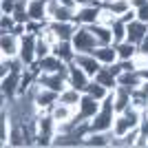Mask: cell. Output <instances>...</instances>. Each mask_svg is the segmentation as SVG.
<instances>
[{"mask_svg":"<svg viewBox=\"0 0 148 148\" xmlns=\"http://www.w3.org/2000/svg\"><path fill=\"white\" fill-rule=\"evenodd\" d=\"M66 71H69V69H66ZM66 71H62V73H42V71H40V75H38V84H40V86H47V88H53V91H58V93H62L64 88L69 86Z\"/></svg>","mask_w":148,"mask_h":148,"instance_id":"9","label":"cell"},{"mask_svg":"<svg viewBox=\"0 0 148 148\" xmlns=\"http://www.w3.org/2000/svg\"><path fill=\"white\" fill-rule=\"evenodd\" d=\"M53 53H56L60 60H64L66 64H71V62L75 60V56H77V51H75L71 40H60V42H56L53 44Z\"/></svg>","mask_w":148,"mask_h":148,"instance_id":"21","label":"cell"},{"mask_svg":"<svg viewBox=\"0 0 148 148\" xmlns=\"http://www.w3.org/2000/svg\"><path fill=\"white\" fill-rule=\"evenodd\" d=\"M148 33V22H142V20H133L126 25V40L133 44H139L146 38Z\"/></svg>","mask_w":148,"mask_h":148,"instance_id":"19","label":"cell"},{"mask_svg":"<svg viewBox=\"0 0 148 148\" xmlns=\"http://www.w3.org/2000/svg\"><path fill=\"white\" fill-rule=\"evenodd\" d=\"M111 97H113V108H115V113H122V111H126L128 106H133V91H128V88H124V86H117L111 93Z\"/></svg>","mask_w":148,"mask_h":148,"instance_id":"16","label":"cell"},{"mask_svg":"<svg viewBox=\"0 0 148 148\" xmlns=\"http://www.w3.org/2000/svg\"><path fill=\"white\" fill-rule=\"evenodd\" d=\"M47 13H49V22H51V20H56V22H69V20L75 18V9L60 5L58 0H49Z\"/></svg>","mask_w":148,"mask_h":148,"instance_id":"13","label":"cell"},{"mask_svg":"<svg viewBox=\"0 0 148 148\" xmlns=\"http://www.w3.org/2000/svg\"><path fill=\"white\" fill-rule=\"evenodd\" d=\"M115 20H117V16H115L106 5H102V9H99V22H102V25H113Z\"/></svg>","mask_w":148,"mask_h":148,"instance_id":"30","label":"cell"},{"mask_svg":"<svg viewBox=\"0 0 148 148\" xmlns=\"http://www.w3.org/2000/svg\"><path fill=\"white\" fill-rule=\"evenodd\" d=\"M88 29L93 31V36L97 40V44H115V38H113V29L111 25H102V22H95Z\"/></svg>","mask_w":148,"mask_h":148,"instance_id":"22","label":"cell"},{"mask_svg":"<svg viewBox=\"0 0 148 148\" xmlns=\"http://www.w3.org/2000/svg\"><path fill=\"white\" fill-rule=\"evenodd\" d=\"M38 64H40V71H42V73H62V71L69 69V64L64 60H60L56 53H49L47 58L38 60Z\"/></svg>","mask_w":148,"mask_h":148,"instance_id":"18","label":"cell"},{"mask_svg":"<svg viewBox=\"0 0 148 148\" xmlns=\"http://www.w3.org/2000/svg\"><path fill=\"white\" fill-rule=\"evenodd\" d=\"M115 49H117V58L119 60H135L137 58V44L128 42V40H124V42H117L115 44Z\"/></svg>","mask_w":148,"mask_h":148,"instance_id":"24","label":"cell"},{"mask_svg":"<svg viewBox=\"0 0 148 148\" xmlns=\"http://www.w3.org/2000/svg\"><path fill=\"white\" fill-rule=\"evenodd\" d=\"M108 9H111L117 18H122L124 13L128 11V9H133V5H130V0H111V2H104Z\"/></svg>","mask_w":148,"mask_h":148,"instance_id":"28","label":"cell"},{"mask_svg":"<svg viewBox=\"0 0 148 148\" xmlns=\"http://www.w3.org/2000/svg\"><path fill=\"white\" fill-rule=\"evenodd\" d=\"M137 137H139V128L128 130V133L122 135V137H113V144H111V146H117V148H122V146H135Z\"/></svg>","mask_w":148,"mask_h":148,"instance_id":"27","label":"cell"},{"mask_svg":"<svg viewBox=\"0 0 148 148\" xmlns=\"http://www.w3.org/2000/svg\"><path fill=\"white\" fill-rule=\"evenodd\" d=\"M148 0H130V5H133V9H139L142 5H146Z\"/></svg>","mask_w":148,"mask_h":148,"instance_id":"37","label":"cell"},{"mask_svg":"<svg viewBox=\"0 0 148 148\" xmlns=\"http://www.w3.org/2000/svg\"><path fill=\"white\" fill-rule=\"evenodd\" d=\"M51 117L56 119L58 124H64V122H71V119H75V106H69L64 104V102H58V104L51 106Z\"/></svg>","mask_w":148,"mask_h":148,"instance_id":"20","label":"cell"},{"mask_svg":"<svg viewBox=\"0 0 148 148\" xmlns=\"http://www.w3.org/2000/svg\"><path fill=\"white\" fill-rule=\"evenodd\" d=\"M84 93H88V95H91V97H95L97 102H104V99L111 95V88H106L104 84H99L97 80H91Z\"/></svg>","mask_w":148,"mask_h":148,"instance_id":"25","label":"cell"},{"mask_svg":"<svg viewBox=\"0 0 148 148\" xmlns=\"http://www.w3.org/2000/svg\"><path fill=\"white\" fill-rule=\"evenodd\" d=\"M20 80H22V71H11L9 75L0 77V93H2V99H13L20 93Z\"/></svg>","mask_w":148,"mask_h":148,"instance_id":"6","label":"cell"},{"mask_svg":"<svg viewBox=\"0 0 148 148\" xmlns=\"http://www.w3.org/2000/svg\"><path fill=\"white\" fill-rule=\"evenodd\" d=\"M47 5H49V0H29V18H31V22H40V25H47V22H49Z\"/></svg>","mask_w":148,"mask_h":148,"instance_id":"17","label":"cell"},{"mask_svg":"<svg viewBox=\"0 0 148 148\" xmlns=\"http://www.w3.org/2000/svg\"><path fill=\"white\" fill-rule=\"evenodd\" d=\"M142 117H144V111H139L135 106H128L126 111L117 113V115H115V124H113V135L122 137V135H126L128 130L139 128Z\"/></svg>","mask_w":148,"mask_h":148,"instance_id":"1","label":"cell"},{"mask_svg":"<svg viewBox=\"0 0 148 148\" xmlns=\"http://www.w3.org/2000/svg\"><path fill=\"white\" fill-rule=\"evenodd\" d=\"M99 106H102V102H97L95 97H91L88 93H82L80 104L75 106V117L80 119V122H91V119L97 115Z\"/></svg>","mask_w":148,"mask_h":148,"instance_id":"5","label":"cell"},{"mask_svg":"<svg viewBox=\"0 0 148 148\" xmlns=\"http://www.w3.org/2000/svg\"><path fill=\"white\" fill-rule=\"evenodd\" d=\"M36 47H38V33L33 31H27L25 36H20V62L25 66H33L38 62V56H36Z\"/></svg>","mask_w":148,"mask_h":148,"instance_id":"2","label":"cell"},{"mask_svg":"<svg viewBox=\"0 0 148 148\" xmlns=\"http://www.w3.org/2000/svg\"><path fill=\"white\" fill-rule=\"evenodd\" d=\"M80 97H82V91H77V88H73V86H66L60 93V102H64V104H69V106H77L80 104Z\"/></svg>","mask_w":148,"mask_h":148,"instance_id":"26","label":"cell"},{"mask_svg":"<svg viewBox=\"0 0 148 148\" xmlns=\"http://www.w3.org/2000/svg\"><path fill=\"white\" fill-rule=\"evenodd\" d=\"M93 80H97L99 84H104V86H106V88H111V91H115V88H117V75L113 73V69H111V66H102Z\"/></svg>","mask_w":148,"mask_h":148,"instance_id":"23","label":"cell"},{"mask_svg":"<svg viewBox=\"0 0 148 148\" xmlns=\"http://www.w3.org/2000/svg\"><path fill=\"white\" fill-rule=\"evenodd\" d=\"M60 5H64V7H71V9H77V5H75V0H58Z\"/></svg>","mask_w":148,"mask_h":148,"instance_id":"36","label":"cell"},{"mask_svg":"<svg viewBox=\"0 0 148 148\" xmlns=\"http://www.w3.org/2000/svg\"><path fill=\"white\" fill-rule=\"evenodd\" d=\"M119 20H124L126 25H128V22H133V20H137V9H128V11L124 13V16H122Z\"/></svg>","mask_w":148,"mask_h":148,"instance_id":"34","label":"cell"},{"mask_svg":"<svg viewBox=\"0 0 148 148\" xmlns=\"http://www.w3.org/2000/svg\"><path fill=\"white\" fill-rule=\"evenodd\" d=\"M16 27V20L9 13H0V31H13Z\"/></svg>","mask_w":148,"mask_h":148,"instance_id":"31","label":"cell"},{"mask_svg":"<svg viewBox=\"0 0 148 148\" xmlns=\"http://www.w3.org/2000/svg\"><path fill=\"white\" fill-rule=\"evenodd\" d=\"M93 56L99 60V64H102V66H113V64L119 60L115 44H97V49L93 51Z\"/></svg>","mask_w":148,"mask_h":148,"instance_id":"15","label":"cell"},{"mask_svg":"<svg viewBox=\"0 0 148 148\" xmlns=\"http://www.w3.org/2000/svg\"><path fill=\"white\" fill-rule=\"evenodd\" d=\"M75 5H77V7H84V5H91V0H75Z\"/></svg>","mask_w":148,"mask_h":148,"instance_id":"38","label":"cell"},{"mask_svg":"<svg viewBox=\"0 0 148 148\" xmlns=\"http://www.w3.org/2000/svg\"><path fill=\"white\" fill-rule=\"evenodd\" d=\"M99 9H102V5H84V7H77L75 9V18L73 22L80 27H91L95 25V22H99Z\"/></svg>","mask_w":148,"mask_h":148,"instance_id":"7","label":"cell"},{"mask_svg":"<svg viewBox=\"0 0 148 148\" xmlns=\"http://www.w3.org/2000/svg\"><path fill=\"white\" fill-rule=\"evenodd\" d=\"M111 29H113V38H115V44L117 42H124V40H126V22H124V20H115V22H113L111 25Z\"/></svg>","mask_w":148,"mask_h":148,"instance_id":"29","label":"cell"},{"mask_svg":"<svg viewBox=\"0 0 148 148\" xmlns=\"http://www.w3.org/2000/svg\"><path fill=\"white\" fill-rule=\"evenodd\" d=\"M137 51H139V56H146L148 58V33H146V38H144L142 42L137 44Z\"/></svg>","mask_w":148,"mask_h":148,"instance_id":"35","label":"cell"},{"mask_svg":"<svg viewBox=\"0 0 148 148\" xmlns=\"http://www.w3.org/2000/svg\"><path fill=\"white\" fill-rule=\"evenodd\" d=\"M66 82H69V86H73V88L84 93L86 86H88V82H91V77L86 75L84 69H80L75 62H71V64H69V71H66Z\"/></svg>","mask_w":148,"mask_h":148,"instance_id":"10","label":"cell"},{"mask_svg":"<svg viewBox=\"0 0 148 148\" xmlns=\"http://www.w3.org/2000/svg\"><path fill=\"white\" fill-rule=\"evenodd\" d=\"M113 130H88L84 135V146L86 148H106L113 144Z\"/></svg>","mask_w":148,"mask_h":148,"instance_id":"12","label":"cell"},{"mask_svg":"<svg viewBox=\"0 0 148 148\" xmlns=\"http://www.w3.org/2000/svg\"><path fill=\"white\" fill-rule=\"evenodd\" d=\"M20 53V36L11 31H0V56L2 58H18Z\"/></svg>","mask_w":148,"mask_h":148,"instance_id":"8","label":"cell"},{"mask_svg":"<svg viewBox=\"0 0 148 148\" xmlns=\"http://www.w3.org/2000/svg\"><path fill=\"white\" fill-rule=\"evenodd\" d=\"M144 82H146V77H144V73L139 71V69L122 71V73L117 75V86H124V88H128V91H137V88H142Z\"/></svg>","mask_w":148,"mask_h":148,"instance_id":"11","label":"cell"},{"mask_svg":"<svg viewBox=\"0 0 148 148\" xmlns=\"http://www.w3.org/2000/svg\"><path fill=\"white\" fill-rule=\"evenodd\" d=\"M137 20H142V22H148V2L142 5L137 9Z\"/></svg>","mask_w":148,"mask_h":148,"instance_id":"33","label":"cell"},{"mask_svg":"<svg viewBox=\"0 0 148 148\" xmlns=\"http://www.w3.org/2000/svg\"><path fill=\"white\" fill-rule=\"evenodd\" d=\"M93 5H104V0H91Z\"/></svg>","mask_w":148,"mask_h":148,"instance_id":"39","label":"cell"},{"mask_svg":"<svg viewBox=\"0 0 148 148\" xmlns=\"http://www.w3.org/2000/svg\"><path fill=\"white\" fill-rule=\"evenodd\" d=\"M33 99H36L38 111L44 113V111H51V106L60 102V93L53 91V88H47V86L36 84V86H33Z\"/></svg>","mask_w":148,"mask_h":148,"instance_id":"4","label":"cell"},{"mask_svg":"<svg viewBox=\"0 0 148 148\" xmlns=\"http://www.w3.org/2000/svg\"><path fill=\"white\" fill-rule=\"evenodd\" d=\"M16 9V0H0V13H9L11 16Z\"/></svg>","mask_w":148,"mask_h":148,"instance_id":"32","label":"cell"},{"mask_svg":"<svg viewBox=\"0 0 148 148\" xmlns=\"http://www.w3.org/2000/svg\"><path fill=\"white\" fill-rule=\"evenodd\" d=\"M75 64H77V66L80 69H84V71H86V75L88 77H95V75H97V71L99 69H102V64H99V60L95 56H93V53H77V56H75Z\"/></svg>","mask_w":148,"mask_h":148,"instance_id":"14","label":"cell"},{"mask_svg":"<svg viewBox=\"0 0 148 148\" xmlns=\"http://www.w3.org/2000/svg\"><path fill=\"white\" fill-rule=\"evenodd\" d=\"M71 42H73L77 53H93L97 49V40H95V36H93V31L88 27H77V31L71 38Z\"/></svg>","mask_w":148,"mask_h":148,"instance_id":"3","label":"cell"}]
</instances>
